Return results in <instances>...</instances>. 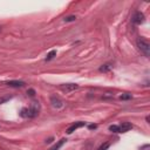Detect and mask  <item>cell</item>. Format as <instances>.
Returning <instances> with one entry per match:
<instances>
[{
	"instance_id": "3",
	"label": "cell",
	"mask_w": 150,
	"mask_h": 150,
	"mask_svg": "<svg viewBox=\"0 0 150 150\" xmlns=\"http://www.w3.org/2000/svg\"><path fill=\"white\" fill-rule=\"evenodd\" d=\"M137 46H138L139 50H141V52H142L146 57H149V56H150V45H149V42H148V41H145L144 39L139 38V39L137 40Z\"/></svg>"
},
{
	"instance_id": "6",
	"label": "cell",
	"mask_w": 150,
	"mask_h": 150,
	"mask_svg": "<svg viewBox=\"0 0 150 150\" xmlns=\"http://www.w3.org/2000/svg\"><path fill=\"white\" fill-rule=\"evenodd\" d=\"M50 103H52V105H53L54 108H57V109L63 107V102H62V100L59 98L57 96H52V97H50Z\"/></svg>"
},
{
	"instance_id": "14",
	"label": "cell",
	"mask_w": 150,
	"mask_h": 150,
	"mask_svg": "<svg viewBox=\"0 0 150 150\" xmlns=\"http://www.w3.org/2000/svg\"><path fill=\"white\" fill-rule=\"evenodd\" d=\"M74 20H76V16H75V15H70V16H67V18H64V21H66V22H69V21H74Z\"/></svg>"
},
{
	"instance_id": "8",
	"label": "cell",
	"mask_w": 150,
	"mask_h": 150,
	"mask_svg": "<svg viewBox=\"0 0 150 150\" xmlns=\"http://www.w3.org/2000/svg\"><path fill=\"white\" fill-rule=\"evenodd\" d=\"M7 86L9 87H14V88H19V87H23L25 86V82L23 81H8L7 82Z\"/></svg>"
},
{
	"instance_id": "2",
	"label": "cell",
	"mask_w": 150,
	"mask_h": 150,
	"mask_svg": "<svg viewBox=\"0 0 150 150\" xmlns=\"http://www.w3.org/2000/svg\"><path fill=\"white\" fill-rule=\"evenodd\" d=\"M131 128H132V124H131V123H129V122H123L122 124H118V125H110V127H109V130L112 131V132H127V131H129Z\"/></svg>"
},
{
	"instance_id": "5",
	"label": "cell",
	"mask_w": 150,
	"mask_h": 150,
	"mask_svg": "<svg viewBox=\"0 0 150 150\" xmlns=\"http://www.w3.org/2000/svg\"><path fill=\"white\" fill-rule=\"evenodd\" d=\"M132 22L136 23V25H141L144 22V14L141 13V12H136L132 16Z\"/></svg>"
},
{
	"instance_id": "18",
	"label": "cell",
	"mask_w": 150,
	"mask_h": 150,
	"mask_svg": "<svg viewBox=\"0 0 150 150\" xmlns=\"http://www.w3.org/2000/svg\"><path fill=\"white\" fill-rule=\"evenodd\" d=\"M0 30H1V27H0Z\"/></svg>"
},
{
	"instance_id": "16",
	"label": "cell",
	"mask_w": 150,
	"mask_h": 150,
	"mask_svg": "<svg viewBox=\"0 0 150 150\" xmlns=\"http://www.w3.org/2000/svg\"><path fill=\"white\" fill-rule=\"evenodd\" d=\"M27 93H29V95H30V96H34V90H33V89H30V90H28Z\"/></svg>"
},
{
	"instance_id": "1",
	"label": "cell",
	"mask_w": 150,
	"mask_h": 150,
	"mask_svg": "<svg viewBox=\"0 0 150 150\" xmlns=\"http://www.w3.org/2000/svg\"><path fill=\"white\" fill-rule=\"evenodd\" d=\"M39 111H40V105H39V103L34 102L30 108H23L21 110L20 115L23 118H33V117L39 115Z\"/></svg>"
},
{
	"instance_id": "13",
	"label": "cell",
	"mask_w": 150,
	"mask_h": 150,
	"mask_svg": "<svg viewBox=\"0 0 150 150\" xmlns=\"http://www.w3.org/2000/svg\"><path fill=\"white\" fill-rule=\"evenodd\" d=\"M109 69H110V64H103V66L100 68L101 71H108Z\"/></svg>"
},
{
	"instance_id": "9",
	"label": "cell",
	"mask_w": 150,
	"mask_h": 150,
	"mask_svg": "<svg viewBox=\"0 0 150 150\" xmlns=\"http://www.w3.org/2000/svg\"><path fill=\"white\" fill-rule=\"evenodd\" d=\"M66 141H67L66 138H62V139H60V141H59L57 143H55V144H54V145H53V146H52L49 150H59V149H60V148H61V146H62V145L66 143Z\"/></svg>"
},
{
	"instance_id": "17",
	"label": "cell",
	"mask_w": 150,
	"mask_h": 150,
	"mask_svg": "<svg viewBox=\"0 0 150 150\" xmlns=\"http://www.w3.org/2000/svg\"><path fill=\"white\" fill-rule=\"evenodd\" d=\"M89 128H90V129H95V128H96V125H95V124H90V125H89Z\"/></svg>"
},
{
	"instance_id": "12",
	"label": "cell",
	"mask_w": 150,
	"mask_h": 150,
	"mask_svg": "<svg viewBox=\"0 0 150 150\" xmlns=\"http://www.w3.org/2000/svg\"><path fill=\"white\" fill-rule=\"evenodd\" d=\"M132 96H131V94H122L121 96H120V98L121 100H130Z\"/></svg>"
},
{
	"instance_id": "7",
	"label": "cell",
	"mask_w": 150,
	"mask_h": 150,
	"mask_svg": "<svg viewBox=\"0 0 150 150\" xmlns=\"http://www.w3.org/2000/svg\"><path fill=\"white\" fill-rule=\"evenodd\" d=\"M84 125V122H75L74 124H71L68 129H67V134H71V132H74L76 129H79V128H81V127H83Z\"/></svg>"
},
{
	"instance_id": "15",
	"label": "cell",
	"mask_w": 150,
	"mask_h": 150,
	"mask_svg": "<svg viewBox=\"0 0 150 150\" xmlns=\"http://www.w3.org/2000/svg\"><path fill=\"white\" fill-rule=\"evenodd\" d=\"M109 148V143H104V144H102L97 150H107Z\"/></svg>"
},
{
	"instance_id": "11",
	"label": "cell",
	"mask_w": 150,
	"mask_h": 150,
	"mask_svg": "<svg viewBox=\"0 0 150 150\" xmlns=\"http://www.w3.org/2000/svg\"><path fill=\"white\" fill-rule=\"evenodd\" d=\"M8 100H11V96H8V95H6V96H0V104L7 102Z\"/></svg>"
},
{
	"instance_id": "4",
	"label": "cell",
	"mask_w": 150,
	"mask_h": 150,
	"mask_svg": "<svg viewBox=\"0 0 150 150\" xmlns=\"http://www.w3.org/2000/svg\"><path fill=\"white\" fill-rule=\"evenodd\" d=\"M77 88H79V84H76V83H66V84L60 86V89L64 93H70L75 89H77Z\"/></svg>"
},
{
	"instance_id": "10",
	"label": "cell",
	"mask_w": 150,
	"mask_h": 150,
	"mask_svg": "<svg viewBox=\"0 0 150 150\" xmlns=\"http://www.w3.org/2000/svg\"><path fill=\"white\" fill-rule=\"evenodd\" d=\"M56 55V50H50L48 54H47V57H46V60L47 61H49V60H52L54 56Z\"/></svg>"
}]
</instances>
